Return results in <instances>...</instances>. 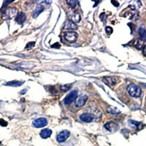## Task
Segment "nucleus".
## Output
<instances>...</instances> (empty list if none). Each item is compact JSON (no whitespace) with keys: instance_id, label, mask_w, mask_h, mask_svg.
Returning <instances> with one entry per match:
<instances>
[{"instance_id":"f257e3e1","label":"nucleus","mask_w":146,"mask_h":146,"mask_svg":"<svg viewBox=\"0 0 146 146\" xmlns=\"http://www.w3.org/2000/svg\"><path fill=\"white\" fill-rule=\"evenodd\" d=\"M127 91L130 96L132 97H135V98L139 97L142 94L141 88L135 84H130L127 87Z\"/></svg>"},{"instance_id":"f03ea898","label":"nucleus","mask_w":146,"mask_h":146,"mask_svg":"<svg viewBox=\"0 0 146 146\" xmlns=\"http://www.w3.org/2000/svg\"><path fill=\"white\" fill-rule=\"evenodd\" d=\"M17 8L16 7H8L2 13V18L4 20H10L13 18L17 15Z\"/></svg>"},{"instance_id":"7ed1b4c3","label":"nucleus","mask_w":146,"mask_h":146,"mask_svg":"<svg viewBox=\"0 0 146 146\" xmlns=\"http://www.w3.org/2000/svg\"><path fill=\"white\" fill-rule=\"evenodd\" d=\"M67 14H68V16L70 17V21H73L74 23H78L81 20L80 15L78 11H75L74 10H69Z\"/></svg>"},{"instance_id":"20e7f679","label":"nucleus","mask_w":146,"mask_h":146,"mask_svg":"<svg viewBox=\"0 0 146 146\" xmlns=\"http://www.w3.org/2000/svg\"><path fill=\"white\" fill-rule=\"evenodd\" d=\"M64 38L66 41L70 42V43H73L77 40L78 35L75 32H66L64 34Z\"/></svg>"},{"instance_id":"39448f33","label":"nucleus","mask_w":146,"mask_h":146,"mask_svg":"<svg viewBox=\"0 0 146 146\" xmlns=\"http://www.w3.org/2000/svg\"><path fill=\"white\" fill-rule=\"evenodd\" d=\"M77 96H78V91H77V90H74V91H71V92L66 96V98L64 100V102L65 105H70L74 100H76Z\"/></svg>"},{"instance_id":"423d86ee","label":"nucleus","mask_w":146,"mask_h":146,"mask_svg":"<svg viewBox=\"0 0 146 146\" xmlns=\"http://www.w3.org/2000/svg\"><path fill=\"white\" fill-rule=\"evenodd\" d=\"M88 100V96L86 94H81L77 97L75 100V106L78 108H82L86 104Z\"/></svg>"},{"instance_id":"0eeeda50","label":"nucleus","mask_w":146,"mask_h":146,"mask_svg":"<svg viewBox=\"0 0 146 146\" xmlns=\"http://www.w3.org/2000/svg\"><path fill=\"white\" fill-rule=\"evenodd\" d=\"M70 132L68 130H64V131H61V132L57 135L56 137V140L58 143H64L66 141L67 138L70 137Z\"/></svg>"},{"instance_id":"6e6552de","label":"nucleus","mask_w":146,"mask_h":146,"mask_svg":"<svg viewBox=\"0 0 146 146\" xmlns=\"http://www.w3.org/2000/svg\"><path fill=\"white\" fill-rule=\"evenodd\" d=\"M33 126L36 128H42L48 124L47 119L45 118H39L35 119L32 123Z\"/></svg>"},{"instance_id":"1a4fd4ad","label":"nucleus","mask_w":146,"mask_h":146,"mask_svg":"<svg viewBox=\"0 0 146 146\" xmlns=\"http://www.w3.org/2000/svg\"><path fill=\"white\" fill-rule=\"evenodd\" d=\"M64 29L66 30H76L78 29V26L73 21L70 20H67L65 21Z\"/></svg>"},{"instance_id":"9d476101","label":"nucleus","mask_w":146,"mask_h":146,"mask_svg":"<svg viewBox=\"0 0 146 146\" xmlns=\"http://www.w3.org/2000/svg\"><path fill=\"white\" fill-rule=\"evenodd\" d=\"M103 82L108 86H113L116 83V80H115V78L114 77L108 76L103 78Z\"/></svg>"},{"instance_id":"9b49d317","label":"nucleus","mask_w":146,"mask_h":146,"mask_svg":"<svg viewBox=\"0 0 146 146\" xmlns=\"http://www.w3.org/2000/svg\"><path fill=\"white\" fill-rule=\"evenodd\" d=\"M26 14L23 12H18L17 13V15L15 16V21L18 23V24H22V23H24V21H26Z\"/></svg>"},{"instance_id":"f8f14e48","label":"nucleus","mask_w":146,"mask_h":146,"mask_svg":"<svg viewBox=\"0 0 146 146\" xmlns=\"http://www.w3.org/2000/svg\"><path fill=\"white\" fill-rule=\"evenodd\" d=\"M80 118L82 121L86 122V123H90L94 119L93 116L91 115L88 114V113H83V114L80 115Z\"/></svg>"},{"instance_id":"ddd939ff","label":"nucleus","mask_w":146,"mask_h":146,"mask_svg":"<svg viewBox=\"0 0 146 146\" xmlns=\"http://www.w3.org/2000/svg\"><path fill=\"white\" fill-rule=\"evenodd\" d=\"M105 128L109 131H114L117 129L118 125L114 122H108L105 124Z\"/></svg>"},{"instance_id":"4468645a","label":"nucleus","mask_w":146,"mask_h":146,"mask_svg":"<svg viewBox=\"0 0 146 146\" xmlns=\"http://www.w3.org/2000/svg\"><path fill=\"white\" fill-rule=\"evenodd\" d=\"M51 134H52V131L50 129H42L41 131H40V135L42 138L46 139V138H48L49 137H50Z\"/></svg>"},{"instance_id":"2eb2a0df","label":"nucleus","mask_w":146,"mask_h":146,"mask_svg":"<svg viewBox=\"0 0 146 146\" xmlns=\"http://www.w3.org/2000/svg\"><path fill=\"white\" fill-rule=\"evenodd\" d=\"M128 123H129V125L131 127H132L133 129H141L142 124L139 122H137V121H133V120H129L128 121Z\"/></svg>"},{"instance_id":"dca6fc26","label":"nucleus","mask_w":146,"mask_h":146,"mask_svg":"<svg viewBox=\"0 0 146 146\" xmlns=\"http://www.w3.org/2000/svg\"><path fill=\"white\" fill-rule=\"evenodd\" d=\"M134 46L137 49V50H142L144 47V42L143 40H139V39H137L134 42Z\"/></svg>"},{"instance_id":"f3484780","label":"nucleus","mask_w":146,"mask_h":146,"mask_svg":"<svg viewBox=\"0 0 146 146\" xmlns=\"http://www.w3.org/2000/svg\"><path fill=\"white\" fill-rule=\"evenodd\" d=\"M107 112L110 114H113V115H116V114H119L121 113L119 110L118 109L115 107L113 106H109L108 108H107Z\"/></svg>"},{"instance_id":"a211bd4d","label":"nucleus","mask_w":146,"mask_h":146,"mask_svg":"<svg viewBox=\"0 0 146 146\" xmlns=\"http://www.w3.org/2000/svg\"><path fill=\"white\" fill-rule=\"evenodd\" d=\"M24 83L23 81H17V80H13V81H10L7 82V83H5V86H13V87H18L21 86V85Z\"/></svg>"},{"instance_id":"6ab92c4d","label":"nucleus","mask_w":146,"mask_h":146,"mask_svg":"<svg viewBox=\"0 0 146 146\" xmlns=\"http://www.w3.org/2000/svg\"><path fill=\"white\" fill-rule=\"evenodd\" d=\"M138 34L141 40H143V42L146 41V29L143 28H139L138 30Z\"/></svg>"},{"instance_id":"aec40b11","label":"nucleus","mask_w":146,"mask_h":146,"mask_svg":"<svg viewBox=\"0 0 146 146\" xmlns=\"http://www.w3.org/2000/svg\"><path fill=\"white\" fill-rule=\"evenodd\" d=\"M44 7L43 6H42V5H39L38 7H36V9H35V11L33 12V17L34 18H36V17L38 16L39 15H40V13H41L44 10Z\"/></svg>"},{"instance_id":"412c9836","label":"nucleus","mask_w":146,"mask_h":146,"mask_svg":"<svg viewBox=\"0 0 146 146\" xmlns=\"http://www.w3.org/2000/svg\"><path fill=\"white\" fill-rule=\"evenodd\" d=\"M72 88V84H66L61 86V90L63 91H67Z\"/></svg>"},{"instance_id":"4be33fe9","label":"nucleus","mask_w":146,"mask_h":146,"mask_svg":"<svg viewBox=\"0 0 146 146\" xmlns=\"http://www.w3.org/2000/svg\"><path fill=\"white\" fill-rule=\"evenodd\" d=\"M66 3L68 4V5H70L72 8H75V7H76V5H77V3H78V2H76V1H74V0H72V1H67V2H66Z\"/></svg>"},{"instance_id":"5701e85b","label":"nucleus","mask_w":146,"mask_h":146,"mask_svg":"<svg viewBox=\"0 0 146 146\" xmlns=\"http://www.w3.org/2000/svg\"><path fill=\"white\" fill-rule=\"evenodd\" d=\"M35 42H29V43L27 44V46H26V49H30V48H33V47L35 46Z\"/></svg>"},{"instance_id":"b1692460","label":"nucleus","mask_w":146,"mask_h":146,"mask_svg":"<svg viewBox=\"0 0 146 146\" xmlns=\"http://www.w3.org/2000/svg\"><path fill=\"white\" fill-rule=\"evenodd\" d=\"M105 31H106L107 34H108V35H111V34L113 33V29H112L111 27H107L106 29H105Z\"/></svg>"},{"instance_id":"393cba45","label":"nucleus","mask_w":146,"mask_h":146,"mask_svg":"<svg viewBox=\"0 0 146 146\" xmlns=\"http://www.w3.org/2000/svg\"><path fill=\"white\" fill-rule=\"evenodd\" d=\"M0 125L2 126H7V121H5L4 119H2V118H0Z\"/></svg>"},{"instance_id":"a878e982","label":"nucleus","mask_w":146,"mask_h":146,"mask_svg":"<svg viewBox=\"0 0 146 146\" xmlns=\"http://www.w3.org/2000/svg\"><path fill=\"white\" fill-rule=\"evenodd\" d=\"M52 48H60V47H61V45H60L59 43H58V42H56V43H55V44H53V45H52Z\"/></svg>"},{"instance_id":"bb28decb","label":"nucleus","mask_w":146,"mask_h":146,"mask_svg":"<svg viewBox=\"0 0 146 146\" xmlns=\"http://www.w3.org/2000/svg\"><path fill=\"white\" fill-rule=\"evenodd\" d=\"M111 2L113 5H114L115 6V7H118V6H119V3H118V2H116V1H112Z\"/></svg>"},{"instance_id":"cd10ccee","label":"nucleus","mask_w":146,"mask_h":146,"mask_svg":"<svg viewBox=\"0 0 146 146\" xmlns=\"http://www.w3.org/2000/svg\"><path fill=\"white\" fill-rule=\"evenodd\" d=\"M143 55H144L145 56H146V45H145L144 47H143Z\"/></svg>"},{"instance_id":"c85d7f7f","label":"nucleus","mask_w":146,"mask_h":146,"mask_svg":"<svg viewBox=\"0 0 146 146\" xmlns=\"http://www.w3.org/2000/svg\"><path fill=\"white\" fill-rule=\"evenodd\" d=\"M27 89H24V90H23V91H21V94H24L26 93V91H27Z\"/></svg>"},{"instance_id":"c756f323","label":"nucleus","mask_w":146,"mask_h":146,"mask_svg":"<svg viewBox=\"0 0 146 146\" xmlns=\"http://www.w3.org/2000/svg\"><path fill=\"white\" fill-rule=\"evenodd\" d=\"M143 86H145V88H146V84H143Z\"/></svg>"},{"instance_id":"7c9ffc66","label":"nucleus","mask_w":146,"mask_h":146,"mask_svg":"<svg viewBox=\"0 0 146 146\" xmlns=\"http://www.w3.org/2000/svg\"><path fill=\"white\" fill-rule=\"evenodd\" d=\"M1 143H1V142H0V145H1Z\"/></svg>"},{"instance_id":"2f4dec72","label":"nucleus","mask_w":146,"mask_h":146,"mask_svg":"<svg viewBox=\"0 0 146 146\" xmlns=\"http://www.w3.org/2000/svg\"><path fill=\"white\" fill-rule=\"evenodd\" d=\"M0 103H1V102H0Z\"/></svg>"}]
</instances>
